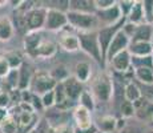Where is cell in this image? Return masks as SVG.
<instances>
[{
	"instance_id": "obj_11",
	"label": "cell",
	"mask_w": 153,
	"mask_h": 133,
	"mask_svg": "<svg viewBox=\"0 0 153 133\" xmlns=\"http://www.w3.org/2000/svg\"><path fill=\"white\" fill-rule=\"evenodd\" d=\"M73 120L76 123V128L80 131H85V129L93 126V120L91 111L81 105H76L73 109Z\"/></svg>"
},
{
	"instance_id": "obj_42",
	"label": "cell",
	"mask_w": 153,
	"mask_h": 133,
	"mask_svg": "<svg viewBox=\"0 0 153 133\" xmlns=\"http://www.w3.org/2000/svg\"><path fill=\"white\" fill-rule=\"evenodd\" d=\"M96 132H97V128L95 126V124H93V126L85 129V131H80V129H76L75 131V133H96Z\"/></svg>"
},
{
	"instance_id": "obj_43",
	"label": "cell",
	"mask_w": 153,
	"mask_h": 133,
	"mask_svg": "<svg viewBox=\"0 0 153 133\" xmlns=\"http://www.w3.org/2000/svg\"><path fill=\"white\" fill-rule=\"evenodd\" d=\"M145 133H153V128H151V129H149L148 132H145Z\"/></svg>"
},
{
	"instance_id": "obj_29",
	"label": "cell",
	"mask_w": 153,
	"mask_h": 133,
	"mask_svg": "<svg viewBox=\"0 0 153 133\" xmlns=\"http://www.w3.org/2000/svg\"><path fill=\"white\" fill-rule=\"evenodd\" d=\"M79 105L87 108L88 111H92V109L95 108V99H93L92 93L84 91V92L81 93V96L79 97Z\"/></svg>"
},
{
	"instance_id": "obj_16",
	"label": "cell",
	"mask_w": 153,
	"mask_h": 133,
	"mask_svg": "<svg viewBox=\"0 0 153 133\" xmlns=\"http://www.w3.org/2000/svg\"><path fill=\"white\" fill-rule=\"evenodd\" d=\"M43 41L39 32H28L24 37V49L31 57H36V52Z\"/></svg>"
},
{
	"instance_id": "obj_3",
	"label": "cell",
	"mask_w": 153,
	"mask_h": 133,
	"mask_svg": "<svg viewBox=\"0 0 153 133\" xmlns=\"http://www.w3.org/2000/svg\"><path fill=\"white\" fill-rule=\"evenodd\" d=\"M68 17V25L79 32H89L95 31V27L99 24V20L95 13L87 12H75V11H67Z\"/></svg>"
},
{
	"instance_id": "obj_6",
	"label": "cell",
	"mask_w": 153,
	"mask_h": 133,
	"mask_svg": "<svg viewBox=\"0 0 153 133\" xmlns=\"http://www.w3.org/2000/svg\"><path fill=\"white\" fill-rule=\"evenodd\" d=\"M68 25L67 12L57 8H47V19L44 28L48 31H63Z\"/></svg>"
},
{
	"instance_id": "obj_36",
	"label": "cell",
	"mask_w": 153,
	"mask_h": 133,
	"mask_svg": "<svg viewBox=\"0 0 153 133\" xmlns=\"http://www.w3.org/2000/svg\"><path fill=\"white\" fill-rule=\"evenodd\" d=\"M117 3H119V7H120V11H121L123 17L128 16L132 7H133V4H134L133 0H123V1H117Z\"/></svg>"
},
{
	"instance_id": "obj_38",
	"label": "cell",
	"mask_w": 153,
	"mask_h": 133,
	"mask_svg": "<svg viewBox=\"0 0 153 133\" xmlns=\"http://www.w3.org/2000/svg\"><path fill=\"white\" fill-rule=\"evenodd\" d=\"M114 4H116L114 0H95L96 11L97 10H107V8H109Z\"/></svg>"
},
{
	"instance_id": "obj_41",
	"label": "cell",
	"mask_w": 153,
	"mask_h": 133,
	"mask_svg": "<svg viewBox=\"0 0 153 133\" xmlns=\"http://www.w3.org/2000/svg\"><path fill=\"white\" fill-rule=\"evenodd\" d=\"M10 116V112H8V109H3V108H0V124L3 123L7 117Z\"/></svg>"
},
{
	"instance_id": "obj_14",
	"label": "cell",
	"mask_w": 153,
	"mask_h": 133,
	"mask_svg": "<svg viewBox=\"0 0 153 133\" xmlns=\"http://www.w3.org/2000/svg\"><path fill=\"white\" fill-rule=\"evenodd\" d=\"M128 51L131 56L133 57H145V56H152L153 44L152 43H144V41H131L128 47Z\"/></svg>"
},
{
	"instance_id": "obj_4",
	"label": "cell",
	"mask_w": 153,
	"mask_h": 133,
	"mask_svg": "<svg viewBox=\"0 0 153 133\" xmlns=\"http://www.w3.org/2000/svg\"><path fill=\"white\" fill-rule=\"evenodd\" d=\"M125 22H126V17H123L116 24L108 25V27H101L97 31V39H99V44H100V48H101V53H102L104 60H105V56H107L108 48H109V44L112 43L113 37L123 29Z\"/></svg>"
},
{
	"instance_id": "obj_12",
	"label": "cell",
	"mask_w": 153,
	"mask_h": 133,
	"mask_svg": "<svg viewBox=\"0 0 153 133\" xmlns=\"http://www.w3.org/2000/svg\"><path fill=\"white\" fill-rule=\"evenodd\" d=\"M111 67L113 68L116 72L119 73H125L128 71H131V67H132V56L129 51H123L120 53H117L113 59L109 61Z\"/></svg>"
},
{
	"instance_id": "obj_44",
	"label": "cell",
	"mask_w": 153,
	"mask_h": 133,
	"mask_svg": "<svg viewBox=\"0 0 153 133\" xmlns=\"http://www.w3.org/2000/svg\"><path fill=\"white\" fill-rule=\"evenodd\" d=\"M149 125H151V126H152V128H153V121H152V123H151V124H149Z\"/></svg>"
},
{
	"instance_id": "obj_13",
	"label": "cell",
	"mask_w": 153,
	"mask_h": 133,
	"mask_svg": "<svg viewBox=\"0 0 153 133\" xmlns=\"http://www.w3.org/2000/svg\"><path fill=\"white\" fill-rule=\"evenodd\" d=\"M63 87H64V91H65L67 99L72 100V101L79 100V97L84 92L83 84H81L75 76H69L65 81H63Z\"/></svg>"
},
{
	"instance_id": "obj_34",
	"label": "cell",
	"mask_w": 153,
	"mask_h": 133,
	"mask_svg": "<svg viewBox=\"0 0 153 133\" xmlns=\"http://www.w3.org/2000/svg\"><path fill=\"white\" fill-rule=\"evenodd\" d=\"M11 71L12 69H11V65H10V63H8L7 57H5L4 55H0V80L7 77Z\"/></svg>"
},
{
	"instance_id": "obj_37",
	"label": "cell",
	"mask_w": 153,
	"mask_h": 133,
	"mask_svg": "<svg viewBox=\"0 0 153 133\" xmlns=\"http://www.w3.org/2000/svg\"><path fill=\"white\" fill-rule=\"evenodd\" d=\"M11 103H12L11 94L7 91H0V108L7 109L11 105Z\"/></svg>"
},
{
	"instance_id": "obj_31",
	"label": "cell",
	"mask_w": 153,
	"mask_h": 133,
	"mask_svg": "<svg viewBox=\"0 0 153 133\" xmlns=\"http://www.w3.org/2000/svg\"><path fill=\"white\" fill-rule=\"evenodd\" d=\"M4 56L7 57L8 63H10L11 69H19V68L23 65V59L17 52H10Z\"/></svg>"
},
{
	"instance_id": "obj_23",
	"label": "cell",
	"mask_w": 153,
	"mask_h": 133,
	"mask_svg": "<svg viewBox=\"0 0 153 133\" xmlns=\"http://www.w3.org/2000/svg\"><path fill=\"white\" fill-rule=\"evenodd\" d=\"M91 73H92V68L91 64L87 61H80L76 64L75 67V77L83 84V82L89 81L91 79Z\"/></svg>"
},
{
	"instance_id": "obj_24",
	"label": "cell",
	"mask_w": 153,
	"mask_h": 133,
	"mask_svg": "<svg viewBox=\"0 0 153 133\" xmlns=\"http://www.w3.org/2000/svg\"><path fill=\"white\" fill-rule=\"evenodd\" d=\"M57 51V47L53 41L51 40H43L40 43L39 48H37V52H36V57H43V59H48V57H52V56L56 53Z\"/></svg>"
},
{
	"instance_id": "obj_33",
	"label": "cell",
	"mask_w": 153,
	"mask_h": 133,
	"mask_svg": "<svg viewBox=\"0 0 153 133\" xmlns=\"http://www.w3.org/2000/svg\"><path fill=\"white\" fill-rule=\"evenodd\" d=\"M42 104L45 108H53L56 105V97H55V91H49L45 94L42 96Z\"/></svg>"
},
{
	"instance_id": "obj_2",
	"label": "cell",
	"mask_w": 153,
	"mask_h": 133,
	"mask_svg": "<svg viewBox=\"0 0 153 133\" xmlns=\"http://www.w3.org/2000/svg\"><path fill=\"white\" fill-rule=\"evenodd\" d=\"M79 41H80V48L89 55L95 61L104 65L105 60L102 57L101 48H100L99 39H97V31H89V32H79Z\"/></svg>"
},
{
	"instance_id": "obj_27",
	"label": "cell",
	"mask_w": 153,
	"mask_h": 133,
	"mask_svg": "<svg viewBox=\"0 0 153 133\" xmlns=\"http://www.w3.org/2000/svg\"><path fill=\"white\" fill-rule=\"evenodd\" d=\"M0 131H1V133H17V123L15 117L10 114L0 124Z\"/></svg>"
},
{
	"instance_id": "obj_32",
	"label": "cell",
	"mask_w": 153,
	"mask_h": 133,
	"mask_svg": "<svg viewBox=\"0 0 153 133\" xmlns=\"http://www.w3.org/2000/svg\"><path fill=\"white\" fill-rule=\"evenodd\" d=\"M143 10L145 23L153 24V0H144L143 1Z\"/></svg>"
},
{
	"instance_id": "obj_22",
	"label": "cell",
	"mask_w": 153,
	"mask_h": 133,
	"mask_svg": "<svg viewBox=\"0 0 153 133\" xmlns=\"http://www.w3.org/2000/svg\"><path fill=\"white\" fill-rule=\"evenodd\" d=\"M13 23L8 16H0V41H8L13 35Z\"/></svg>"
},
{
	"instance_id": "obj_1",
	"label": "cell",
	"mask_w": 153,
	"mask_h": 133,
	"mask_svg": "<svg viewBox=\"0 0 153 133\" xmlns=\"http://www.w3.org/2000/svg\"><path fill=\"white\" fill-rule=\"evenodd\" d=\"M113 80L107 72H100L91 79V93L100 103L109 101L113 96Z\"/></svg>"
},
{
	"instance_id": "obj_45",
	"label": "cell",
	"mask_w": 153,
	"mask_h": 133,
	"mask_svg": "<svg viewBox=\"0 0 153 133\" xmlns=\"http://www.w3.org/2000/svg\"><path fill=\"white\" fill-rule=\"evenodd\" d=\"M152 59H153V51H152Z\"/></svg>"
},
{
	"instance_id": "obj_30",
	"label": "cell",
	"mask_w": 153,
	"mask_h": 133,
	"mask_svg": "<svg viewBox=\"0 0 153 133\" xmlns=\"http://www.w3.org/2000/svg\"><path fill=\"white\" fill-rule=\"evenodd\" d=\"M120 113H121L123 119H129V117H133L134 116L133 103L126 101V100H123L121 105H120Z\"/></svg>"
},
{
	"instance_id": "obj_15",
	"label": "cell",
	"mask_w": 153,
	"mask_h": 133,
	"mask_svg": "<svg viewBox=\"0 0 153 133\" xmlns=\"http://www.w3.org/2000/svg\"><path fill=\"white\" fill-rule=\"evenodd\" d=\"M59 44L61 48L68 52H76L80 49V41H79V36L76 33L63 32L59 39Z\"/></svg>"
},
{
	"instance_id": "obj_39",
	"label": "cell",
	"mask_w": 153,
	"mask_h": 133,
	"mask_svg": "<svg viewBox=\"0 0 153 133\" xmlns=\"http://www.w3.org/2000/svg\"><path fill=\"white\" fill-rule=\"evenodd\" d=\"M51 133H75V129L69 124H64V125H60L57 128H53Z\"/></svg>"
},
{
	"instance_id": "obj_40",
	"label": "cell",
	"mask_w": 153,
	"mask_h": 133,
	"mask_svg": "<svg viewBox=\"0 0 153 133\" xmlns=\"http://www.w3.org/2000/svg\"><path fill=\"white\" fill-rule=\"evenodd\" d=\"M117 133H144V131L137 125H126Z\"/></svg>"
},
{
	"instance_id": "obj_18",
	"label": "cell",
	"mask_w": 153,
	"mask_h": 133,
	"mask_svg": "<svg viewBox=\"0 0 153 133\" xmlns=\"http://www.w3.org/2000/svg\"><path fill=\"white\" fill-rule=\"evenodd\" d=\"M93 124L101 133H114V131H117V120L111 114L99 117Z\"/></svg>"
},
{
	"instance_id": "obj_26",
	"label": "cell",
	"mask_w": 153,
	"mask_h": 133,
	"mask_svg": "<svg viewBox=\"0 0 153 133\" xmlns=\"http://www.w3.org/2000/svg\"><path fill=\"white\" fill-rule=\"evenodd\" d=\"M140 97H141V91H140L139 84H136L134 81L126 82L124 87V100L134 103V101H137Z\"/></svg>"
},
{
	"instance_id": "obj_21",
	"label": "cell",
	"mask_w": 153,
	"mask_h": 133,
	"mask_svg": "<svg viewBox=\"0 0 153 133\" xmlns=\"http://www.w3.org/2000/svg\"><path fill=\"white\" fill-rule=\"evenodd\" d=\"M133 76L139 81V84H153V68L139 67L133 68Z\"/></svg>"
},
{
	"instance_id": "obj_25",
	"label": "cell",
	"mask_w": 153,
	"mask_h": 133,
	"mask_svg": "<svg viewBox=\"0 0 153 133\" xmlns=\"http://www.w3.org/2000/svg\"><path fill=\"white\" fill-rule=\"evenodd\" d=\"M32 79H33V76L31 75L29 67L23 64V65L19 68V84H17V89L25 91L28 88V85L32 82Z\"/></svg>"
},
{
	"instance_id": "obj_10",
	"label": "cell",
	"mask_w": 153,
	"mask_h": 133,
	"mask_svg": "<svg viewBox=\"0 0 153 133\" xmlns=\"http://www.w3.org/2000/svg\"><path fill=\"white\" fill-rule=\"evenodd\" d=\"M134 106V117L140 121L151 124L153 121V103L140 97L137 101L133 103Z\"/></svg>"
},
{
	"instance_id": "obj_19",
	"label": "cell",
	"mask_w": 153,
	"mask_h": 133,
	"mask_svg": "<svg viewBox=\"0 0 153 133\" xmlns=\"http://www.w3.org/2000/svg\"><path fill=\"white\" fill-rule=\"evenodd\" d=\"M68 11H75V12H87V13H95L96 7L95 1H87V0H72L68 3Z\"/></svg>"
},
{
	"instance_id": "obj_20",
	"label": "cell",
	"mask_w": 153,
	"mask_h": 133,
	"mask_svg": "<svg viewBox=\"0 0 153 133\" xmlns=\"http://www.w3.org/2000/svg\"><path fill=\"white\" fill-rule=\"evenodd\" d=\"M126 22L132 23V24L140 25L145 23V17H144V10H143V1H134L133 7H132L131 12L126 16Z\"/></svg>"
},
{
	"instance_id": "obj_9",
	"label": "cell",
	"mask_w": 153,
	"mask_h": 133,
	"mask_svg": "<svg viewBox=\"0 0 153 133\" xmlns=\"http://www.w3.org/2000/svg\"><path fill=\"white\" fill-rule=\"evenodd\" d=\"M95 15H96V17H97L99 23H102L104 27L113 25V24L119 23L120 20L123 19L121 11H120L119 3H117V1H116V4H114V5L107 8V10H97L95 12Z\"/></svg>"
},
{
	"instance_id": "obj_46",
	"label": "cell",
	"mask_w": 153,
	"mask_h": 133,
	"mask_svg": "<svg viewBox=\"0 0 153 133\" xmlns=\"http://www.w3.org/2000/svg\"><path fill=\"white\" fill-rule=\"evenodd\" d=\"M96 133H101V132H99V131H97V132H96Z\"/></svg>"
},
{
	"instance_id": "obj_17",
	"label": "cell",
	"mask_w": 153,
	"mask_h": 133,
	"mask_svg": "<svg viewBox=\"0 0 153 133\" xmlns=\"http://www.w3.org/2000/svg\"><path fill=\"white\" fill-rule=\"evenodd\" d=\"M153 39V25L148 23L137 25L134 33L132 35L131 41H144V43H152Z\"/></svg>"
},
{
	"instance_id": "obj_8",
	"label": "cell",
	"mask_w": 153,
	"mask_h": 133,
	"mask_svg": "<svg viewBox=\"0 0 153 133\" xmlns=\"http://www.w3.org/2000/svg\"><path fill=\"white\" fill-rule=\"evenodd\" d=\"M129 44H131V37H129L128 35L121 29V31L113 37L112 43L109 44V48H108V51H107V56H105V61L109 63L117 53L126 51L128 47H129Z\"/></svg>"
},
{
	"instance_id": "obj_35",
	"label": "cell",
	"mask_w": 153,
	"mask_h": 133,
	"mask_svg": "<svg viewBox=\"0 0 153 133\" xmlns=\"http://www.w3.org/2000/svg\"><path fill=\"white\" fill-rule=\"evenodd\" d=\"M140 91H141V97H144L145 100L153 103V84H139Z\"/></svg>"
},
{
	"instance_id": "obj_28",
	"label": "cell",
	"mask_w": 153,
	"mask_h": 133,
	"mask_svg": "<svg viewBox=\"0 0 153 133\" xmlns=\"http://www.w3.org/2000/svg\"><path fill=\"white\" fill-rule=\"evenodd\" d=\"M49 76H51L56 82H63L69 77V73H68V71L65 69V67L60 65V67H56L55 69H52Z\"/></svg>"
},
{
	"instance_id": "obj_7",
	"label": "cell",
	"mask_w": 153,
	"mask_h": 133,
	"mask_svg": "<svg viewBox=\"0 0 153 133\" xmlns=\"http://www.w3.org/2000/svg\"><path fill=\"white\" fill-rule=\"evenodd\" d=\"M32 93L36 96H43L49 91H53L57 82L49 76V73H36L32 79Z\"/></svg>"
},
{
	"instance_id": "obj_5",
	"label": "cell",
	"mask_w": 153,
	"mask_h": 133,
	"mask_svg": "<svg viewBox=\"0 0 153 133\" xmlns=\"http://www.w3.org/2000/svg\"><path fill=\"white\" fill-rule=\"evenodd\" d=\"M47 19V8L44 7H32L25 13V25L28 32H37L44 28Z\"/></svg>"
}]
</instances>
